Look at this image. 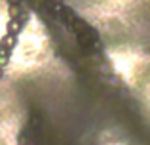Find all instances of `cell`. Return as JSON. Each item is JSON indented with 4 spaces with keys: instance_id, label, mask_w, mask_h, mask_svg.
Listing matches in <instances>:
<instances>
[{
    "instance_id": "5",
    "label": "cell",
    "mask_w": 150,
    "mask_h": 145,
    "mask_svg": "<svg viewBox=\"0 0 150 145\" xmlns=\"http://www.w3.org/2000/svg\"><path fill=\"white\" fill-rule=\"evenodd\" d=\"M21 15V6L19 4H10V17H19Z\"/></svg>"
},
{
    "instance_id": "1",
    "label": "cell",
    "mask_w": 150,
    "mask_h": 145,
    "mask_svg": "<svg viewBox=\"0 0 150 145\" xmlns=\"http://www.w3.org/2000/svg\"><path fill=\"white\" fill-rule=\"evenodd\" d=\"M59 17L65 21V25H67V29L69 31H72V25H74V21L78 19V15H76V11L72 10L70 6H63V10H61V14H59Z\"/></svg>"
},
{
    "instance_id": "4",
    "label": "cell",
    "mask_w": 150,
    "mask_h": 145,
    "mask_svg": "<svg viewBox=\"0 0 150 145\" xmlns=\"http://www.w3.org/2000/svg\"><path fill=\"white\" fill-rule=\"evenodd\" d=\"M10 54H11V50L4 48V46L0 44V65H2V67L8 65V61H10Z\"/></svg>"
},
{
    "instance_id": "2",
    "label": "cell",
    "mask_w": 150,
    "mask_h": 145,
    "mask_svg": "<svg viewBox=\"0 0 150 145\" xmlns=\"http://www.w3.org/2000/svg\"><path fill=\"white\" fill-rule=\"evenodd\" d=\"M0 44H2L4 48H8V50H13V48H15V44H17V34H10V33H6L2 38H0Z\"/></svg>"
},
{
    "instance_id": "3",
    "label": "cell",
    "mask_w": 150,
    "mask_h": 145,
    "mask_svg": "<svg viewBox=\"0 0 150 145\" xmlns=\"http://www.w3.org/2000/svg\"><path fill=\"white\" fill-rule=\"evenodd\" d=\"M8 33L10 34H19L21 33V29H23V23L19 21L17 17H10V21H8Z\"/></svg>"
},
{
    "instance_id": "6",
    "label": "cell",
    "mask_w": 150,
    "mask_h": 145,
    "mask_svg": "<svg viewBox=\"0 0 150 145\" xmlns=\"http://www.w3.org/2000/svg\"><path fill=\"white\" fill-rule=\"evenodd\" d=\"M10 4H21V0H8Z\"/></svg>"
},
{
    "instance_id": "7",
    "label": "cell",
    "mask_w": 150,
    "mask_h": 145,
    "mask_svg": "<svg viewBox=\"0 0 150 145\" xmlns=\"http://www.w3.org/2000/svg\"><path fill=\"white\" fill-rule=\"evenodd\" d=\"M2 76H4V67L0 65V80H2Z\"/></svg>"
}]
</instances>
